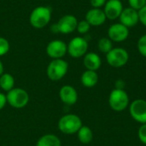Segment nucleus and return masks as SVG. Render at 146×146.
Instances as JSON below:
<instances>
[{
  "label": "nucleus",
  "instance_id": "412c9836",
  "mask_svg": "<svg viewBox=\"0 0 146 146\" xmlns=\"http://www.w3.org/2000/svg\"><path fill=\"white\" fill-rule=\"evenodd\" d=\"M98 48L101 52L107 54L113 49V42L109 38H102L98 43Z\"/></svg>",
  "mask_w": 146,
  "mask_h": 146
},
{
  "label": "nucleus",
  "instance_id": "a211bd4d",
  "mask_svg": "<svg viewBox=\"0 0 146 146\" xmlns=\"http://www.w3.org/2000/svg\"><path fill=\"white\" fill-rule=\"evenodd\" d=\"M36 146H62V142L56 135L48 133L38 139Z\"/></svg>",
  "mask_w": 146,
  "mask_h": 146
},
{
  "label": "nucleus",
  "instance_id": "aec40b11",
  "mask_svg": "<svg viewBox=\"0 0 146 146\" xmlns=\"http://www.w3.org/2000/svg\"><path fill=\"white\" fill-rule=\"evenodd\" d=\"M15 86V79L9 73H3L0 76V88L4 92H9Z\"/></svg>",
  "mask_w": 146,
  "mask_h": 146
},
{
  "label": "nucleus",
  "instance_id": "f03ea898",
  "mask_svg": "<svg viewBox=\"0 0 146 146\" xmlns=\"http://www.w3.org/2000/svg\"><path fill=\"white\" fill-rule=\"evenodd\" d=\"M51 19V10L49 7L38 6L30 14V24L37 29L44 28Z\"/></svg>",
  "mask_w": 146,
  "mask_h": 146
},
{
  "label": "nucleus",
  "instance_id": "2eb2a0df",
  "mask_svg": "<svg viewBox=\"0 0 146 146\" xmlns=\"http://www.w3.org/2000/svg\"><path fill=\"white\" fill-rule=\"evenodd\" d=\"M106 15L103 9L92 8L87 11L86 14V21L91 25L94 27H98L103 25L106 21Z\"/></svg>",
  "mask_w": 146,
  "mask_h": 146
},
{
  "label": "nucleus",
  "instance_id": "ddd939ff",
  "mask_svg": "<svg viewBox=\"0 0 146 146\" xmlns=\"http://www.w3.org/2000/svg\"><path fill=\"white\" fill-rule=\"evenodd\" d=\"M119 18H120V23H121L127 28L133 27L139 21V11L130 7L127 9H123Z\"/></svg>",
  "mask_w": 146,
  "mask_h": 146
},
{
  "label": "nucleus",
  "instance_id": "7ed1b4c3",
  "mask_svg": "<svg viewBox=\"0 0 146 146\" xmlns=\"http://www.w3.org/2000/svg\"><path fill=\"white\" fill-rule=\"evenodd\" d=\"M129 96L125 90L113 89L109 96V105L115 112H121L129 106Z\"/></svg>",
  "mask_w": 146,
  "mask_h": 146
},
{
  "label": "nucleus",
  "instance_id": "bb28decb",
  "mask_svg": "<svg viewBox=\"0 0 146 146\" xmlns=\"http://www.w3.org/2000/svg\"><path fill=\"white\" fill-rule=\"evenodd\" d=\"M139 21L145 27H146V5L139 10Z\"/></svg>",
  "mask_w": 146,
  "mask_h": 146
},
{
  "label": "nucleus",
  "instance_id": "b1692460",
  "mask_svg": "<svg viewBox=\"0 0 146 146\" xmlns=\"http://www.w3.org/2000/svg\"><path fill=\"white\" fill-rule=\"evenodd\" d=\"M9 50V41L3 38L0 37V56H3L6 55Z\"/></svg>",
  "mask_w": 146,
  "mask_h": 146
},
{
  "label": "nucleus",
  "instance_id": "9d476101",
  "mask_svg": "<svg viewBox=\"0 0 146 146\" xmlns=\"http://www.w3.org/2000/svg\"><path fill=\"white\" fill-rule=\"evenodd\" d=\"M68 52V45L60 39L50 41L46 47L47 55L52 59H61Z\"/></svg>",
  "mask_w": 146,
  "mask_h": 146
},
{
  "label": "nucleus",
  "instance_id": "20e7f679",
  "mask_svg": "<svg viewBox=\"0 0 146 146\" xmlns=\"http://www.w3.org/2000/svg\"><path fill=\"white\" fill-rule=\"evenodd\" d=\"M68 63L61 59H53L48 65L46 69V74L48 78L52 81L61 80L68 73Z\"/></svg>",
  "mask_w": 146,
  "mask_h": 146
},
{
  "label": "nucleus",
  "instance_id": "39448f33",
  "mask_svg": "<svg viewBox=\"0 0 146 146\" xmlns=\"http://www.w3.org/2000/svg\"><path fill=\"white\" fill-rule=\"evenodd\" d=\"M7 103L15 109H22L29 102L27 92L22 88H13L6 94Z\"/></svg>",
  "mask_w": 146,
  "mask_h": 146
},
{
  "label": "nucleus",
  "instance_id": "1a4fd4ad",
  "mask_svg": "<svg viewBox=\"0 0 146 146\" xmlns=\"http://www.w3.org/2000/svg\"><path fill=\"white\" fill-rule=\"evenodd\" d=\"M129 113L131 117L140 124L146 123V101L144 99H135L129 104Z\"/></svg>",
  "mask_w": 146,
  "mask_h": 146
},
{
  "label": "nucleus",
  "instance_id": "f257e3e1",
  "mask_svg": "<svg viewBox=\"0 0 146 146\" xmlns=\"http://www.w3.org/2000/svg\"><path fill=\"white\" fill-rule=\"evenodd\" d=\"M83 126L80 117L75 114H67L62 116L57 123L60 132L67 135H73L78 133Z\"/></svg>",
  "mask_w": 146,
  "mask_h": 146
},
{
  "label": "nucleus",
  "instance_id": "6ab92c4d",
  "mask_svg": "<svg viewBox=\"0 0 146 146\" xmlns=\"http://www.w3.org/2000/svg\"><path fill=\"white\" fill-rule=\"evenodd\" d=\"M78 139L80 143L87 145L93 139V132L87 126H82L77 133Z\"/></svg>",
  "mask_w": 146,
  "mask_h": 146
},
{
  "label": "nucleus",
  "instance_id": "5701e85b",
  "mask_svg": "<svg viewBox=\"0 0 146 146\" xmlns=\"http://www.w3.org/2000/svg\"><path fill=\"white\" fill-rule=\"evenodd\" d=\"M90 28H91V25L86 20H83V21H80L78 22L76 30L80 34H86V33H87L89 32Z\"/></svg>",
  "mask_w": 146,
  "mask_h": 146
},
{
  "label": "nucleus",
  "instance_id": "4be33fe9",
  "mask_svg": "<svg viewBox=\"0 0 146 146\" xmlns=\"http://www.w3.org/2000/svg\"><path fill=\"white\" fill-rule=\"evenodd\" d=\"M137 48L140 55L146 57V34L141 36L139 38L138 44H137Z\"/></svg>",
  "mask_w": 146,
  "mask_h": 146
},
{
  "label": "nucleus",
  "instance_id": "7c9ffc66",
  "mask_svg": "<svg viewBox=\"0 0 146 146\" xmlns=\"http://www.w3.org/2000/svg\"><path fill=\"white\" fill-rule=\"evenodd\" d=\"M3 71H4V68H3V62L0 61V76L3 74Z\"/></svg>",
  "mask_w": 146,
  "mask_h": 146
},
{
  "label": "nucleus",
  "instance_id": "c85d7f7f",
  "mask_svg": "<svg viewBox=\"0 0 146 146\" xmlns=\"http://www.w3.org/2000/svg\"><path fill=\"white\" fill-rule=\"evenodd\" d=\"M126 87V82L122 79H118L115 82V89L119 90H125Z\"/></svg>",
  "mask_w": 146,
  "mask_h": 146
},
{
  "label": "nucleus",
  "instance_id": "c756f323",
  "mask_svg": "<svg viewBox=\"0 0 146 146\" xmlns=\"http://www.w3.org/2000/svg\"><path fill=\"white\" fill-rule=\"evenodd\" d=\"M7 104V98L6 95L3 92H0V110H2Z\"/></svg>",
  "mask_w": 146,
  "mask_h": 146
},
{
  "label": "nucleus",
  "instance_id": "4468645a",
  "mask_svg": "<svg viewBox=\"0 0 146 146\" xmlns=\"http://www.w3.org/2000/svg\"><path fill=\"white\" fill-rule=\"evenodd\" d=\"M123 10V4L121 0H108L104 5V12L109 20L118 19Z\"/></svg>",
  "mask_w": 146,
  "mask_h": 146
},
{
  "label": "nucleus",
  "instance_id": "423d86ee",
  "mask_svg": "<svg viewBox=\"0 0 146 146\" xmlns=\"http://www.w3.org/2000/svg\"><path fill=\"white\" fill-rule=\"evenodd\" d=\"M106 60L108 64L113 68H122L127 63L129 60V54L127 50L123 48H113L109 53L106 54Z\"/></svg>",
  "mask_w": 146,
  "mask_h": 146
},
{
  "label": "nucleus",
  "instance_id": "dca6fc26",
  "mask_svg": "<svg viewBox=\"0 0 146 146\" xmlns=\"http://www.w3.org/2000/svg\"><path fill=\"white\" fill-rule=\"evenodd\" d=\"M83 64L86 70L97 71L102 65V60L99 55L95 52H88L84 56Z\"/></svg>",
  "mask_w": 146,
  "mask_h": 146
},
{
  "label": "nucleus",
  "instance_id": "6e6552de",
  "mask_svg": "<svg viewBox=\"0 0 146 146\" xmlns=\"http://www.w3.org/2000/svg\"><path fill=\"white\" fill-rule=\"evenodd\" d=\"M88 50V42L85 38L74 37L68 44V52L74 58L84 56Z\"/></svg>",
  "mask_w": 146,
  "mask_h": 146
},
{
  "label": "nucleus",
  "instance_id": "f3484780",
  "mask_svg": "<svg viewBox=\"0 0 146 146\" xmlns=\"http://www.w3.org/2000/svg\"><path fill=\"white\" fill-rule=\"evenodd\" d=\"M80 82L83 86L86 88H92L96 86L98 82V74L96 71L86 70L80 77Z\"/></svg>",
  "mask_w": 146,
  "mask_h": 146
},
{
  "label": "nucleus",
  "instance_id": "0eeeda50",
  "mask_svg": "<svg viewBox=\"0 0 146 146\" xmlns=\"http://www.w3.org/2000/svg\"><path fill=\"white\" fill-rule=\"evenodd\" d=\"M78 25V20L74 15H66L59 19L56 24L51 26V31L53 33H61L63 34H68L73 33Z\"/></svg>",
  "mask_w": 146,
  "mask_h": 146
},
{
  "label": "nucleus",
  "instance_id": "f8f14e48",
  "mask_svg": "<svg viewBox=\"0 0 146 146\" xmlns=\"http://www.w3.org/2000/svg\"><path fill=\"white\" fill-rule=\"evenodd\" d=\"M59 98L64 104L71 106L77 103L78 92L74 86L65 85L59 90Z\"/></svg>",
  "mask_w": 146,
  "mask_h": 146
},
{
  "label": "nucleus",
  "instance_id": "393cba45",
  "mask_svg": "<svg viewBox=\"0 0 146 146\" xmlns=\"http://www.w3.org/2000/svg\"><path fill=\"white\" fill-rule=\"evenodd\" d=\"M128 3L130 8L139 11L146 5V0H128Z\"/></svg>",
  "mask_w": 146,
  "mask_h": 146
},
{
  "label": "nucleus",
  "instance_id": "cd10ccee",
  "mask_svg": "<svg viewBox=\"0 0 146 146\" xmlns=\"http://www.w3.org/2000/svg\"><path fill=\"white\" fill-rule=\"evenodd\" d=\"M107 0H90L92 8H96V9H100L101 7L104 6Z\"/></svg>",
  "mask_w": 146,
  "mask_h": 146
},
{
  "label": "nucleus",
  "instance_id": "a878e982",
  "mask_svg": "<svg viewBox=\"0 0 146 146\" xmlns=\"http://www.w3.org/2000/svg\"><path fill=\"white\" fill-rule=\"evenodd\" d=\"M138 137L141 143L146 145V123L141 124L138 131Z\"/></svg>",
  "mask_w": 146,
  "mask_h": 146
},
{
  "label": "nucleus",
  "instance_id": "9b49d317",
  "mask_svg": "<svg viewBox=\"0 0 146 146\" xmlns=\"http://www.w3.org/2000/svg\"><path fill=\"white\" fill-rule=\"evenodd\" d=\"M129 35V29L121 23H115L109 27L108 36L112 42L121 43L125 41Z\"/></svg>",
  "mask_w": 146,
  "mask_h": 146
}]
</instances>
